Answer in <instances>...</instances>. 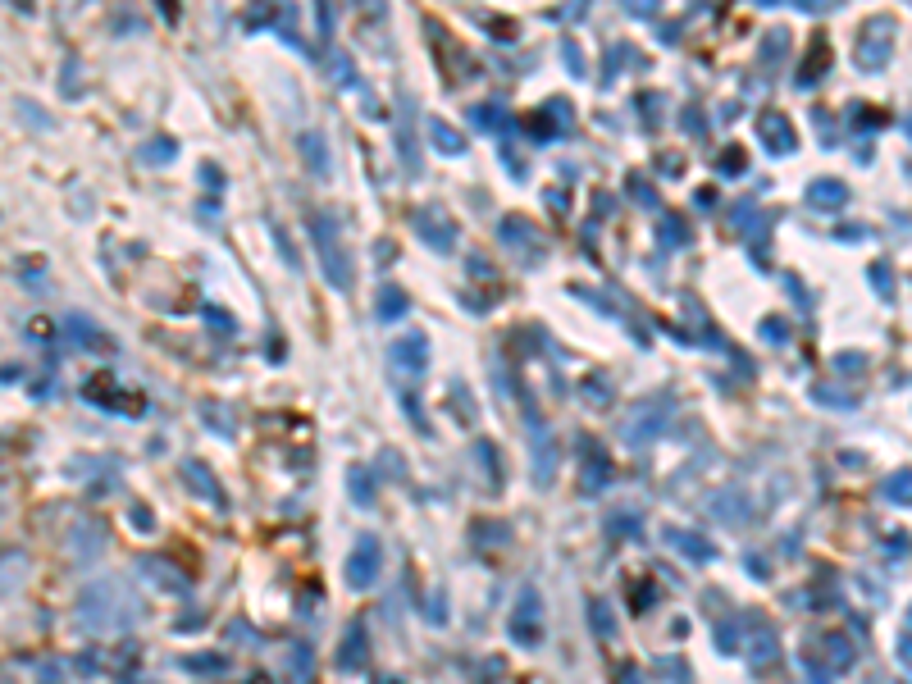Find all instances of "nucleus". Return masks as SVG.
Masks as SVG:
<instances>
[{
	"label": "nucleus",
	"mask_w": 912,
	"mask_h": 684,
	"mask_svg": "<svg viewBox=\"0 0 912 684\" xmlns=\"http://www.w3.org/2000/svg\"><path fill=\"white\" fill-rule=\"evenodd\" d=\"M311 242H315V256H320V270H324V279H329V288L352 292V265H347V251H342V242H338L333 215L315 210L311 215Z\"/></svg>",
	"instance_id": "nucleus-1"
},
{
	"label": "nucleus",
	"mask_w": 912,
	"mask_h": 684,
	"mask_svg": "<svg viewBox=\"0 0 912 684\" xmlns=\"http://www.w3.org/2000/svg\"><path fill=\"white\" fill-rule=\"evenodd\" d=\"M379 566H384L379 539H374V534H361V539H356V548L347 552V566H342V575H347V589H356V593L374 589V580H379Z\"/></svg>",
	"instance_id": "nucleus-2"
},
{
	"label": "nucleus",
	"mask_w": 912,
	"mask_h": 684,
	"mask_svg": "<svg viewBox=\"0 0 912 684\" xmlns=\"http://www.w3.org/2000/svg\"><path fill=\"white\" fill-rule=\"evenodd\" d=\"M666 425H671V406H666V402H643L639 411L621 425V438L630 447H648V443H657V438L666 434Z\"/></svg>",
	"instance_id": "nucleus-3"
},
{
	"label": "nucleus",
	"mask_w": 912,
	"mask_h": 684,
	"mask_svg": "<svg viewBox=\"0 0 912 684\" xmlns=\"http://www.w3.org/2000/svg\"><path fill=\"white\" fill-rule=\"evenodd\" d=\"M529 461H534V484L552 488V479H557V443H552L548 425L539 415H529Z\"/></svg>",
	"instance_id": "nucleus-4"
},
{
	"label": "nucleus",
	"mask_w": 912,
	"mask_h": 684,
	"mask_svg": "<svg viewBox=\"0 0 912 684\" xmlns=\"http://www.w3.org/2000/svg\"><path fill=\"white\" fill-rule=\"evenodd\" d=\"M757 142H762V151H767V156H794V151H798L794 124H789L785 114H776V110L757 114Z\"/></svg>",
	"instance_id": "nucleus-5"
},
{
	"label": "nucleus",
	"mask_w": 912,
	"mask_h": 684,
	"mask_svg": "<svg viewBox=\"0 0 912 684\" xmlns=\"http://www.w3.org/2000/svg\"><path fill=\"white\" fill-rule=\"evenodd\" d=\"M415 233H420V242L434 251H452L456 247V224L447 219L443 206H420L415 210Z\"/></svg>",
	"instance_id": "nucleus-6"
},
{
	"label": "nucleus",
	"mask_w": 912,
	"mask_h": 684,
	"mask_svg": "<svg viewBox=\"0 0 912 684\" xmlns=\"http://www.w3.org/2000/svg\"><path fill=\"white\" fill-rule=\"evenodd\" d=\"M539 612H543L539 593H534V589H525V593H520V607H516V616H511V639H516L520 648H539V639H543Z\"/></svg>",
	"instance_id": "nucleus-7"
},
{
	"label": "nucleus",
	"mask_w": 912,
	"mask_h": 684,
	"mask_svg": "<svg viewBox=\"0 0 912 684\" xmlns=\"http://www.w3.org/2000/svg\"><path fill=\"white\" fill-rule=\"evenodd\" d=\"M388 361H393L397 374H425L429 365V338L425 333H406V338L388 342Z\"/></svg>",
	"instance_id": "nucleus-8"
},
{
	"label": "nucleus",
	"mask_w": 912,
	"mask_h": 684,
	"mask_svg": "<svg viewBox=\"0 0 912 684\" xmlns=\"http://www.w3.org/2000/svg\"><path fill=\"white\" fill-rule=\"evenodd\" d=\"M744 657H748V666L753 671H767L771 662L780 657V634L771 630V625H748V639H744Z\"/></svg>",
	"instance_id": "nucleus-9"
},
{
	"label": "nucleus",
	"mask_w": 912,
	"mask_h": 684,
	"mask_svg": "<svg viewBox=\"0 0 912 684\" xmlns=\"http://www.w3.org/2000/svg\"><path fill=\"white\" fill-rule=\"evenodd\" d=\"M397 146H402V165L406 174H420V160H415V133H411V114H415V96L406 92V87H397Z\"/></svg>",
	"instance_id": "nucleus-10"
},
{
	"label": "nucleus",
	"mask_w": 912,
	"mask_h": 684,
	"mask_svg": "<svg viewBox=\"0 0 912 684\" xmlns=\"http://www.w3.org/2000/svg\"><path fill=\"white\" fill-rule=\"evenodd\" d=\"M365 662H370V634H365L361 621H352L347 634H342V643H338V666L356 675V671H365Z\"/></svg>",
	"instance_id": "nucleus-11"
},
{
	"label": "nucleus",
	"mask_w": 912,
	"mask_h": 684,
	"mask_svg": "<svg viewBox=\"0 0 912 684\" xmlns=\"http://www.w3.org/2000/svg\"><path fill=\"white\" fill-rule=\"evenodd\" d=\"M666 543H671V548H680L689 561H707V557H716V548L703 539V534H698V529H675V525H671V529H666Z\"/></svg>",
	"instance_id": "nucleus-12"
},
{
	"label": "nucleus",
	"mask_w": 912,
	"mask_h": 684,
	"mask_svg": "<svg viewBox=\"0 0 912 684\" xmlns=\"http://www.w3.org/2000/svg\"><path fill=\"white\" fill-rule=\"evenodd\" d=\"M808 201L817 210H840L844 201H849V187H844L840 178H817V183L808 187Z\"/></svg>",
	"instance_id": "nucleus-13"
},
{
	"label": "nucleus",
	"mask_w": 912,
	"mask_h": 684,
	"mask_svg": "<svg viewBox=\"0 0 912 684\" xmlns=\"http://www.w3.org/2000/svg\"><path fill=\"white\" fill-rule=\"evenodd\" d=\"M607 484H612V461L598 447H584V493H598Z\"/></svg>",
	"instance_id": "nucleus-14"
},
{
	"label": "nucleus",
	"mask_w": 912,
	"mask_h": 684,
	"mask_svg": "<svg viewBox=\"0 0 912 684\" xmlns=\"http://www.w3.org/2000/svg\"><path fill=\"white\" fill-rule=\"evenodd\" d=\"M890 55H894V42L862 37L858 51H853V64H858V69H867V73H876V69H885V64H890Z\"/></svg>",
	"instance_id": "nucleus-15"
},
{
	"label": "nucleus",
	"mask_w": 912,
	"mask_h": 684,
	"mask_svg": "<svg viewBox=\"0 0 912 684\" xmlns=\"http://www.w3.org/2000/svg\"><path fill=\"white\" fill-rule=\"evenodd\" d=\"M183 475H187V484H192V493H201L210 507H224V488L210 484V470L201 466V461H183Z\"/></svg>",
	"instance_id": "nucleus-16"
},
{
	"label": "nucleus",
	"mask_w": 912,
	"mask_h": 684,
	"mask_svg": "<svg viewBox=\"0 0 912 684\" xmlns=\"http://www.w3.org/2000/svg\"><path fill=\"white\" fill-rule=\"evenodd\" d=\"M830 69V46L826 42H812L808 46V60L798 64V73H794V83L798 87H812L817 83V73H826Z\"/></svg>",
	"instance_id": "nucleus-17"
},
{
	"label": "nucleus",
	"mask_w": 912,
	"mask_h": 684,
	"mask_svg": "<svg viewBox=\"0 0 912 684\" xmlns=\"http://www.w3.org/2000/svg\"><path fill=\"white\" fill-rule=\"evenodd\" d=\"M411 311V297H406L402 288H379V301H374V315L384 324H393V320H402V315Z\"/></svg>",
	"instance_id": "nucleus-18"
},
{
	"label": "nucleus",
	"mask_w": 912,
	"mask_h": 684,
	"mask_svg": "<svg viewBox=\"0 0 912 684\" xmlns=\"http://www.w3.org/2000/svg\"><path fill=\"white\" fill-rule=\"evenodd\" d=\"M429 137H434V146L443 156H466V137L456 133L447 119H429Z\"/></svg>",
	"instance_id": "nucleus-19"
},
{
	"label": "nucleus",
	"mask_w": 912,
	"mask_h": 684,
	"mask_svg": "<svg viewBox=\"0 0 912 684\" xmlns=\"http://www.w3.org/2000/svg\"><path fill=\"white\" fill-rule=\"evenodd\" d=\"M470 124H475L479 133H507L511 119H507L502 105H475V110H470Z\"/></svg>",
	"instance_id": "nucleus-20"
},
{
	"label": "nucleus",
	"mask_w": 912,
	"mask_h": 684,
	"mask_svg": "<svg viewBox=\"0 0 912 684\" xmlns=\"http://www.w3.org/2000/svg\"><path fill=\"white\" fill-rule=\"evenodd\" d=\"M502 238H507L511 247H525V251L534 247V256H543V238H539V233H529L525 219H516V215L502 219Z\"/></svg>",
	"instance_id": "nucleus-21"
},
{
	"label": "nucleus",
	"mask_w": 912,
	"mask_h": 684,
	"mask_svg": "<svg viewBox=\"0 0 912 684\" xmlns=\"http://www.w3.org/2000/svg\"><path fill=\"white\" fill-rule=\"evenodd\" d=\"M311 662H315V653H311V643H288V671H292V684H311Z\"/></svg>",
	"instance_id": "nucleus-22"
},
{
	"label": "nucleus",
	"mask_w": 912,
	"mask_h": 684,
	"mask_svg": "<svg viewBox=\"0 0 912 684\" xmlns=\"http://www.w3.org/2000/svg\"><path fill=\"white\" fill-rule=\"evenodd\" d=\"M142 575H156V580H160V589L169 584V593H187V575H178V570H174V566H165L160 557H146V561H142Z\"/></svg>",
	"instance_id": "nucleus-23"
},
{
	"label": "nucleus",
	"mask_w": 912,
	"mask_h": 684,
	"mask_svg": "<svg viewBox=\"0 0 912 684\" xmlns=\"http://www.w3.org/2000/svg\"><path fill=\"white\" fill-rule=\"evenodd\" d=\"M712 507L721 511V520H730V525H735V520H744V516H748V498H744V493H739V488H726V493H721V498H716Z\"/></svg>",
	"instance_id": "nucleus-24"
},
{
	"label": "nucleus",
	"mask_w": 912,
	"mask_h": 684,
	"mask_svg": "<svg viewBox=\"0 0 912 684\" xmlns=\"http://www.w3.org/2000/svg\"><path fill=\"white\" fill-rule=\"evenodd\" d=\"M821 648L830 653V666H835V671H849V666H853V648H849V639H844V634H826V639H821Z\"/></svg>",
	"instance_id": "nucleus-25"
},
{
	"label": "nucleus",
	"mask_w": 912,
	"mask_h": 684,
	"mask_svg": "<svg viewBox=\"0 0 912 684\" xmlns=\"http://www.w3.org/2000/svg\"><path fill=\"white\" fill-rule=\"evenodd\" d=\"M301 151H306V165H311L315 174H329V156H324L320 133H301Z\"/></svg>",
	"instance_id": "nucleus-26"
},
{
	"label": "nucleus",
	"mask_w": 912,
	"mask_h": 684,
	"mask_svg": "<svg viewBox=\"0 0 912 684\" xmlns=\"http://www.w3.org/2000/svg\"><path fill=\"white\" fill-rule=\"evenodd\" d=\"M561 64L570 69V78H589V60H584L580 42H561Z\"/></svg>",
	"instance_id": "nucleus-27"
},
{
	"label": "nucleus",
	"mask_w": 912,
	"mask_h": 684,
	"mask_svg": "<svg viewBox=\"0 0 912 684\" xmlns=\"http://www.w3.org/2000/svg\"><path fill=\"white\" fill-rule=\"evenodd\" d=\"M69 329H78V342H83V347H110V338H101V329L87 324L83 315H69Z\"/></svg>",
	"instance_id": "nucleus-28"
},
{
	"label": "nucleus",
	"mask_w": 912,
	"mask_h": 684,
	"mask_svg": "<svg viewBox=\"0 0 912 684\" xmlns=\"http://www.w3.org/2000/svg\"><path fill=\"white\" fill-rule=\"evenodd\" d=\"M589 612H593V630H598V634H602V639H612V634H616V621H612V607H607V602H598V598H593V602H589Z\"/></svg>",
	"instance_id": "nucleus-29"
},
{
	"label": "nucleus",
	"mask_w": 912,
	"mask_h": 684,
	"mask_svg": "<svg viewBox=\"0 0 912 684\" xmlns=\"http://www.w3.org/2000/svg\"><path fill=\"white\" fill-rule=\"evenodd\" d=\"M142 160H146V165H160V160H174V137H156V142H146Z\"/></svg>",
	"instance_id": "nucleus-30"
},
{
	"label": "nucleus",
	"mask_w": 912,
	"mask_h": 684,
	"mask_svg": "<svg viewBox=\"0 0 912 684\" xmlns=\"http://www.w3.org/2000/svg\"><path fill=\"white\" fill-rule=\"evenodd\" d=\"M270 238H274V242H279L283 260H288V270H297V265H301V256H297V247H292V238H288V228H283V224H270Z\"/></svg>",
	"instance_id": "nucleus-31"
},
{
	"label": "nucleus",
	"mask_w": 912,
	"mask_h": 684,
	"mask_svg": "<svg viewBox=\"0 0 912 684\" xmlns=\"http://www.w3.org/2000/svg\"><path fill=\"white\" fill-rule=\"evenodd\" d=\"M347 488H352V498L361 502H374V484H370V475H365V470H352V475H347Z\"/></svg>",
	"instance_id": "nucleus-32"
},
{
	"label": "nucleus",
	"mask_w": 912,
	"mask_h": 684,
	"mask_svg": "<svg viewBox=\"0 0 912 684\" xmlns=\"http://www.w3.org/2000/svg\"><path fill=\"white\" fill-rule=\"evenodd\" d=\"M187 671H206V675H224V657H183Z\"/></svg>",
	"instance_id": "nucleus-33"
},
{
	"label": "nucleus",
	"mask_w": 912,
	"mask_h": 684,
	"mask_svg": "<svg viewBox=\"0 0 912 684\" xmlns=\"http://www.w3.org/2000/svg\"><path fill=\"white\" fill-rule=\"evenodd\" d=\"M716 169H721V174H744V151H739V146H726V156L716 160Z\"/></svg>",
	"instance_id": "nucleus-34"
},
{
	"label": "nucleus",
	"mask_w": 912,
	"mask_h": 684,
	"mask_svg": "<svg viewBox=\"0 0 912 684\" xmlns=\"http://www.w3.org/2000/svg\"><path fill=\"white\" fill-rule=\"evenodd\" d=\"M885 498H894L899 507H908V470H899V475L885 484Z\"/></svg>",
	"instance_id": "nucleus-35"
},
{
	"label": "nucleus",
	"mask_w": 912,
	"mask_h": 684,
	"mask_svg": "<svg viewBox=\"0 0 912 684\" xmlns=\"http://www.w3.org/2000/svg\"><path fill=\"white\" fill-rule=\"evenodd\" d=\"M762 338H767V342H785L789 338V324L780 320V315H767V320H762Z\"/></svg>",
	"instance_id": "nucleus-36"
},
{
	"label": "nucleus",
	"mask_w": 912,
	"mask_h": 684,
	"mask_svg": "<svg viewBox=\"0 0 912 684\" xmlns=\"http://www.w3.org/2000/svg\"><path fill=\"white\" fill-rule=\"evenodd\" d=\"M789 42V32H767V46H762V60L767 64H776L780 60V46Z\"/></svg>",
	"instance_id": "nucleus-37"
},
{
	"label": "nucleus",
	"mask_w": 912,
	"mask_h": 684,
	"mask_svg": "<svg viewBox=\"0 0 912 684\" xmlns=\"http://www.w3.org/2000/svg\"><path fill=\"white\" fill-rule=\"evenodd\" d=\"M871 283L881 288L885 301H894V279H890V270H885V265H871Z\"/></svg>",
	"instance_id": "nucleus-38"
},
{
	"label": "nucleus",
	"mask_w": 912,
	"mask_h": 684,
	"mask_svg": "<svg viewBox=\"0 0 912 684\" xmlns=\"http://www.w3.org/2000/svg\"><path fill=\"white\" fill-rule=\"evenodd\" d=\"M584 393L593 397V402H612V384H607V379H584Z\"/></svg>",
	"instance_id": "nucleus-39"
},
{
	"label": "nucleus",
	"mask_w": 912,
	"mask_h": 684,
	"mask_svg": "<svg viewBox=\"0 0 912 684\" xmlns=\"http://www.w3.org/2000/svg\"><path fill=\"white\" fill-rule=\"evenodd\" d=\"M630 197H634V201H643L648 210H657V192H653L648 183H639V178H630Z\"/></svg>",
	"instance_id": "nucleus-40"
},
{
	"label": "nucleus",
	"mask_w": 912,
	"mask_h": 684,
	"mask_svg": "<svg viewBox=\"0 0 912 684\" xmlns=\"http://www.w3.org/2000/svg\"><path fill=\"white\" fill-rule=\"evenodd\" d=\"M812 397H817V402H835L840 411H849V406H853V397L849 393H835V388H812Z\"/></svg>",
	"instance_id": "nucleus-41"
},
{
	"label": "nucleus",
	"mask_w": 912,
	"mask_h": 684,
	"mask_svg": "<svg viewBox=\"0 0 912 684\" xmlns=\"http://www.w3.org/2000/svg\"><path fill=\"white\" fill-rule=\"evenodd\" d=\"M634 612H648V607H653V602H657V589H653V584H639V589H634Z\"/></svg>",
	"instance_id": "nucleus-42"
},
{
	"label": "nucleus",
	"mask_w": 912,
	"mask_h": 684,
	"mask_svg": "<svg viewBox=\"0 0 912 684\" xmlns=\"http://www.w3.org/2000/svg\"><path fill=\"white\" fill-rule=\"evenodd\" d=\"M625 60H630V51H625V46H612V55H607V73H602V83H612V78H616V69H621Z\"/></svg>",
	"instance_id": "nucleus-43"
},
{
	"label": "nucleus",
	"mask_w": 912,
	"mask_h": 684,
	"mask_svg": "<svg viewBox=\"0 0 912 684\" xmlns=\"http://www.w3.org/2000/svg\"><path fill=\"white\" fill-rule=\"evenodd\" d=\"M785 283H789V292H794L798 311H812V297H808V288H803V283H798V274H785Z\"/></svg>",
	"instance_id": "nucleus-44"
},
{
	"label": "nucleus",
	"mask_w": 912,
	"mask_h": 684,
	"mask_svg": "<svg viewBox=\"0 0 912 684\" xmlns=\"http://www.w3.org/2000/svg\"><path fill=\"white\" fill-rule=\"evenodd\" d=\"M812 124H817V137H826V142H835V119H830L826 110L812 114Z\"/></svg>",
	"instance_id": "nucleus-45"
},
{
	"label": "nucleus",
	"mask_w": 912,
	"mask_h": 684,
	"mask_svg": "<svg viewBox=\"0 0 912 684\" xmlns=\"http://www.w3.org/2000/svg\"><path fill=\"white\" fill-rule=\"evenodd\" d=\"M876 128V124H881V114H876V110H867V105H853V128Z\"/></svg>",
	"instance_id": "nucleus-46"
},
{
	"label": "nucleus",
	"mask_w": 912,
	"mask_h": 684,
	"mask_svg": "<svg viewBox=\"0 0 912 684\" xmlns=\"http://www.w3.org/2000/svg\"><path fill=\"white\" fill-rule=\"evenodd\" d=\"M662 675H666V680H680V684H689V671H684V666H680V657H666V666H662Z\"/></svg>",
	"instance_id": "nucleus-47"
},
{
	"label": "nucleus",
	"mask_w": 912,
	"mask_h": 684,
	"mask_svg": "<svg viewBox=\"0 0 912 684\" xmlns=\"http://www.w3.org/2000/svg\"><path fill=\"white\" fill-rule=\"evenodd\" d=\"M201 415H206V425H215L219 434H233V425H228L224 415H219V406H201Z\"/></svg>",
	"instance_id": "nucleus-48"
},
{
	"label": "nucleus",
	"mask_w": 912,
	"mask_h": 684,
	"mask_svg": "<svg viewBox=\"0 0 912 684\" xmlns=\"http://www.w3.org/2000/svg\"><path fill=\"white\" fill-rule=\"evenodd\" d=\"M201 178L210 183V192H224V174H219V165H201Z\"/></svg>",
	"instance_id": "nucleus-49"
},
{
	"label": "nucleus",
	"mask_w": 912,
	"mask_h": 684,
	"mask_svg": "<svg viewBox=\"0 0 912 684\" xmlns=\"http://www.w3.org/2000/svg\"><path fill=\"white\" fill-rule=\"evenodd\" d=\"M201 315H206V320H210V324H215V329H224V333H228V329H233V320H228V315H224V311H219V306H206V311H201Z\"/></svg>",
	"instance_id": "nucleus-50"
},
{
	"label": "nucleus",
	"mask_w": 912,
	"mask_h": 684,
	"mask_svg": "<svg viewBox=\"0 0 912 684\" xmlns=\"http://www.w3.org/2000/svg\"><path fill=\"white\" fill-rule=\"evenodd\" d=\"M716 648H721V653H735V630L721 625V630H716Z\"/></svg>",
	"instance_id": "nucleus-51"
},
{
	"label": "nucleus",
	"mask_w": 912,
	"mask_h": 684,
	"mask_svg": "<svg viewBox=\"0 0 912 684\" xmlns=\"http://www.w3.org/2000/svg\"><path fill=\"white\" fill-rule=\"evenodd\" d=\"M374 256H379V265H388V260L397 256V247L393 242H374Z\"/></svg>",
	"instance_id": "nucleus-52"
},
{
	"label": "nucleus",
	"mask_w": 912,
	"mask_h": 684,
	"mask_svg": "<svg viewBox=\"0 0 912 684\" xmlns=\"http://www.w3.org/2000/svg\"><path fill=\"white\" fill-rule=\"evenodd\" d=\"M621 684H643V675H639V666H634V662L621 666Z\"/></svg>",
	"instance_id": "nucleus-53"
}]
</instances>
